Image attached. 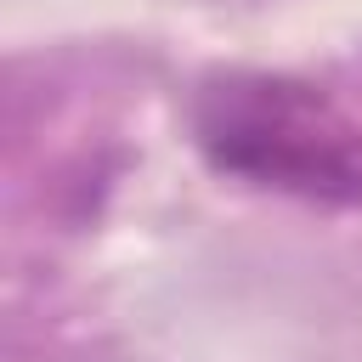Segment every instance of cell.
Listing matches in <instances>:
<instances>
[{"instance_id": "1", "label": "cell", "mask_w": 362, "mask_h": 362, "mask_svg": "<svg viewBox=\"0 0 362 362\" xmlns=\"http://www.w3.org/2000/svg\"><path fill=\"white\" fill-rule=\"evenodd\" d=\"M198 153L260 192L362 204V124L294 74H209L192 90Z\"/></svg>"}]
</instances>
